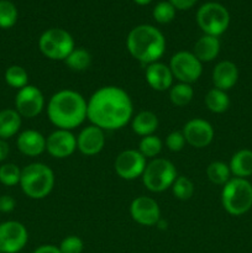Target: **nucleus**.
<instances>
[{
	"mask_svg": "<svg viewBox=\"0 0 252 253\" xmlns=\"http://www.w3.org/2000/svg\"><path fill=\"white\" fill-rule=\"evenodd\" d=\"M224 209L234 216H240L252 208V184L245 178H231L221 192Z\"/></svg>",
	"mask_w": 252,
	"mask_h": 253,
	"instance_id": "39448f33",
	"label": "nucleus"
},
{
	"mask_svg": "<svg viewBox=\"0 0 252 253\" xmlns=\"http://www.w3.org/2000/svg\"><path fill=\"white\" fill-rule=\"evenodd\" d=\"M152 15L158 24H169L175 17V7L169 1H160L153 7Z\"/></svg>",
	"mask_w": 252,
	"mask_h": 253,
	"instance_id": "473e14b6",
	"label": "nucleus"
},
{
	"mask_svg": "<svg viewBox=\"0 0 252 253\" xmlns=\"http://www.w3.org/2000/svg\"><path fill=\"white\" fill-rule=\"evenodd\" d=\"M230 170L236 178H245L252 175V151L240 150L232 156L230 161Z\"/></svg>",
	"mask_w": 252,
	"mask_h": 253,
	"instance_id": "5701e85b",
	"label": "nucleus"
},
{
	"mask_svg": "<svg viewBox=\"0 0 252 253\" xmlns=\"http://www.w3.org/2000/svg\"><path fill=\"white\" fill-rule=\"evenodd\" d=\"M204 101L208 110H210L214 114L225 113L230 106V99L226 91L217 88L210 89L207 93V95H205Z\"/></svg>",
	"mask_w": 252,
	"mask_h": 253,
	"instance_id": "b1692460",
	"label": "nucleus"
},
{
	"mask_svg": "<svg viewBox=\"0 0 252 253\" xmlns=\"http://www.w3.org/2000/svg\"><path fill=\"white\" fill-rule=\"evenodd\" d=\"M21 169L14 163H5L0 167V183L6 187H14L20 184Z\"/></svg>",
	"mask_w": 252,
	"mask_h": 253,
	"instance_id": "2f4dec72",
	"label": "nucleus"
},
{
	"mask_svg": "<svg viewBox=\"0 0 252 253\" xmlns=\"http://www.w3.org/2000/svg\"><path fill=\"white\" fill-rule=\"evenodd\" d=\"M239 79V69L231 61H221L215 66L212 71V83L214 88L226 91L234 88Z\"/></svg>",
	"mask_w": 252,
	"mask_h": 253,
	"instance_id": "6ab92c4d",
	"label": "nucleus"
},
{
	"mask_svg": "<svg viewBox=\"0 0 252 253\" xmlns=\"http://www.w3.org/2000/svg\"><path fill=\"white\" fill-rule=\"evenodd\" d=\"M20 187L24 194L31 199H44L54 187L53 170L43 163H31L21 169Z\"/></svg>",
	"mask_w": 252,
	"mask_h": 253,
	"instance_id": "20e7f679",
	"label": "nucleus"
},
{
	"mask_svg": "<svg viewBox=\"0 0 252 253\" xmlns=\"http://www.w3.org/2000/svg\"><path fill=\"white\" fill-rule=\"evenodd\" d=\"M0 253H2V252H1V251H0Z\"/></svg>",
	"mask_w": 252,
	"mask_h": 253,
	"instance_id": "a19ab883",
	"label": "nucleus"
},
{
	"mask_svg": "<svg viewBox=\"0 0 252 253\" xmlns=\"http://www.w3.org/2000/svg\"><path fill=\"white\" fill-rule=\"evenodd\" d=\"M44 109V96L37 86L27 84L15 96V110L21 118L34 119Z\"/></svg>",
	"mask_w": 252,
	"mask_h": 253,
	"instance_id": "9d476101",
	"label": "nucleus"
},
{
	"mask_svg": "<svg viewBox=\"0 0 252 253\" xmlns=\"http://www.w3.org/2000/svg\"><path fill=\"white\" fill-rule=\"evenodd\" d=\"M173 195H174L177 199L183 200H189L190 198L194 194V184H193L192 180L188 177H184V175H180V177H177V179L174 180L172 187Z\"/></svg>",
	"mask_w": 252,
	"mask_h": 253,
	"instance_id": "7c9ffc66",
	"label": "nucleus"
},
{
	"mask_svg": "<svg viewBox=\"0 0 252 253\" xmlns=\"http://www.w3.org/2000/svg\"><path fill=\"white\" fill-rule=\"evenodd\" d=\"M185 142L195 148L208 147L214 138V128L209 121L195 118L188 121L182 130Z\"/></svg>",
	"mask_w": 252,
	"mask_h": 253,
	"instance_id": "4468645a",
	"label": "nucleus"
},
{
	"mask_svg": "<svg viewBox=\"0 0 252 253\" xmlns=\"http://www.w3.org/2000/svg\"><path fill=\"white\" fill-rule=\"evenodd\" d=\"M170 4L178 10H188L197 2V0H169Z\"/></svg>",
	"mask_w": 252,
	"mask_h": 253,
	"instance_id": "e433bc0d",
	"label": "nucleus"
},
{
	"mask_svg": "<svg viewBox=\"0 0 252 253\" xmlns=\"http://www.w3.org/2000/svg\"><path fill=\"white\" fill-rule=\"evenodd\" d=\"M20 152L29 157H37L46 151V137L40 131L25 130L16 141Z\"/></svg>",
	"mask_w": 252,
	"mask_h": 253,
	"instance_id": "a211bd4d",
	"label": "nucleus"
},
{
	"mask_svg": "<svg viewBox=\"0 0 252 253\" xmlns=\"http://www.w3.org/2000/svg\"><path fill=\"white\" fill-rule=\"evenodd\" d=\"M207 175L208 179L212 183V184L216 185H225L229 182L231 178V170H230L229 165L224 162H211L207 168Z\"/></svg>",
	"mask_w": 252,
	"mask_h": 253,
	"instance_id": "bb28decb",
	"label": "nucleus"
},
{
	"mask_svg": "<svg viewBox=\"0 0 252 253\" xmlns=\"http://www.w3.org/2000/svg\"><path fill=\"white\" fill-rule=\"evenodd\" d=\"M131 127L136 135L142 136V137L153 135V132L158 128L157 115L148 110L140 111L131 120Z\"/></svg>",
	"mask_w": 252,
	"mask_h": 253,
	"instance_id": "412c9836",
	"label": "nucleus"
},
{
	"mask_svg": "<svg viewBox=\"0 0 252 253\" xmlns=\"http://www.w3.org/2000/svg\"><path fill=\"white\" fill-rule=\"evenodd\" d=\"M194 96V89L192 84L178 83L173 84L169 89V99L173 105L185 106L193 100Z\"/></svg>",
	"mask_w": 252,
	"mask_h": 253,
	"instance_id": "a878e982",
	"label": "nucleus"
},
{
	"mask_svg": "<svg viewBox=\"0 0 252 253\" xmlns=\"http://www.w3.org/2000/svg\"><path fill=\"white\" fill-rule=\"evenodd\" d=\"M34 253H62L59 249L53 245H42V246L37 247Z\"/></svg>",
	"mask_w": 252,
	"mask_h": 253,
	"instance_id": "4c0bfd02",
	"label": "nucleus"
},
{
	"mask_svg": "<svg viewBox=\"0 0 252 253\" xmlns=\"http://www.w3.org/2000/svg\"><path fill=\"white\" fill-rule=\"evenodd\" d=\"M185 138L184 135H183L182 131H172L169 135L166 138V145H167V148L172 152H179L184 148L185 146Z\"/></svg>",
	"mask_w": 252,
	"mask_h": 253,
	"instance_id": "f704fd0d",
	"label": "nucleus"
},
{
	"mask_svg": "<svg viewBox=\"0 0 252 253\" xmlns=\"http://www.w3.org/2000/svg\"><path fill=\"white\" fill-rule=\"evenodd\" d=\"M177 177V169L170 161L166 158H153L146 165L141 178L150 192L162 193L172 187Z\"/></svg>",
	"mask_w": 252,
	"mask_h": 253,
	"instance_id": "423d86ee",
	"label": "nucleus"
},
{
	"mask_svg": "<svg viewBox=\"0 0 252 253\" xmlns=\"http://www.w3.org/2000/svg\"><path fill=\"white\" fill-rule=\"evenodd\" d=\"M146 165V158L138 152V150H125L116 157L114 168L121 179L133 180L142 177Z\"/></svg>",
	"mask_w": 252,
	"mask_h": 253,
	"instance_id": "f8f14e48",
	"label": "nucleus"
},
{
	"mask_svg": "<svg viewBox=\"0 0 252 253\" xmlns=\"http://www.w3.org/2000/svg\"><path fill=\"white\" fill-rule=\"evenodd\" d=\"M63 62L71 71L83 72L90 67L91 56L85 48L76 47Z\"/></svg>",
	"mask_w": 252,
	"mask_h": 253,
	"instance_id": "393cba45",
	"label": "nucleus"
},
{
	"mask_svg": "<svg viewBox=\"0 0 252 253\" xmlns=\"http://www.w3.org/2000/svg\"><path fill=\"white\" fill-rule=\"evenodd\" d=\"M197 22L205 35L219 37L229 27L230 15L219 2H207L198 10Z\"/></svg>",
	"mask_w": 252,
	"mask_h": 253,
	"instance_id": "6e6552de",
	"label": "nucleus"
},
{
	"mask_svg": "<svg viewBox=\"0 0 252 253\" xmlns=\"http://www.w3.org/2000/svg\"><path fill=\"white\" fill-rule=\"evenodd\" d=\"M58 249L62 253H82L84 249V244L81 237L71 235V236H67L62 240Z\"/></svg>",
	"mask_w": 252,
	"mask_h": 253,
	"instance_id": "72a5a7b5",
	"label": "nucleus"
},
{
	"mask_svg": "<svg viewBox=\"0 0 252 253\" xmlns=\"http://www.w3.org/2000/svg\"><path fill=\"white\" fill-rule=\"evenodd\" d=\"M220 52V41L217 37L204 35L194 44L193 53L202 63L214 61Z\"/></svg>",
	"mask_w": 252,
	"mask_h": 253,
	"instance_id": "aec40b11",
	"label": "nucleus"
},
{
	"mask_svg": "<svg viewBox=\"0 0 252 253\" xmlns=\"http://www.w3.org/2000/svg\"><path fill=\"white\" fill-rule=\"evenodd\" d=\"M105 146L104 130L95 125L84 127L77 136V148L84 156H95L103 151Z\"/></svg>",
	"mask_w": 252,
	"mask_h": 253,
	"instance_id": "dca6fc26",
	"label": "nucleus"
},
{
	"mask_svg": "<svg viewBox=\"0 0 252 253\" xmlns=\"http://www.w3.org/2000/svg\"><path fill=\"white\" fill-rule=\"evenodd\" d=\"M126 47L131 56L142 64L158 62L165 54L166 39L162 32L151 25L133 27L126 39Z\"/></svg>",
	"mask_w": 252,
	"mask_h": 253,
	"instance_id": "7ed1b4c3",
	"label": "nucleus"
},
{
	"mask_svg": "<svg viewBox=\"0 0 252 253\" xmlns=\"http://www.w3.org/2000/svg\"><path fill=\"white\" fill-rule=\"evenodd\" d=\"M16 202L10 195H1L0 197V211L1 212H11L15 209Z\"/></svg>",
	"mask_w": 252,
	"mask_h": 253,
	"instance_id": "c9c22d12",
	"label": "nucleus"
},
{
	"mask_svg": "<svg viewBox=\"0 0 252 253\" xmlns=\"http://www.w3.org/2000/svg\"><path fill=\"white\" fill-rule=\"evenodd\" d=\"M21 127V116L15 109L0 111V140H7L19 132Z\"/></svg>",
	"mask_w": 252,
	"mask_h": 253,
	"instance_id": "4be33fe9",
	"label": "nucleus"
},
{
	"mask_svg": "<svg viewBox=\"0 0 252 253\" xmlns=\"http://www.w3.org/2000/svg\"><path fill=\"white\" fill-rule=\"evenodd\" d=\"M132 118V100L120 86H101L86 101V119L104 131L120 130Z\"/></svg>",
	"mask_w": 252,
	"mask_h": 253,
	"instance_id": "f257e3e1",
	"label": "nucleus"
},
{
	"mask_svg": "<svg viewBox=\"0 0 252 253\" xmlns=\"http://www.w3.org/2000/svg\"><path fill=\"white\" fill-rule=\"evenodd\" d=\"M162 141L158 136L150 135L145 136L141 138L140 143H138V152L143 156L145 158H156V156L160 155L162 151Z\"/></svg>",
	"mask_w": 252,
	"mask_h": 253,
	"instance_id": "c85d7f7f",
	"label": "nucleus"
},
{
	"mask_svg": "<svg viewBox=\"0 0 252 253\" xmlns=\"http://www.w3.org/2000/svg\"><path fill=\"white\" fill-rule=\"evenodd\" d=\"M130 215L133 221L142 226H153L161 220L160 205L153 198L141 195L131 203Z\"/></svg>",
	"mask_w": 252,
	"mask_h": 253,
	"instance_id": "ddd939ff",
	"label": "nucleus"
},
{
	"mask_svg": "<svg viewBox=\"0 0 252 253\" xmlns=\"http://www.w3.org/2000/svg\"><path fill=\"white\" fill-rule=\"evenodd\" d=\"M145 77L148 85L156 91L169 90L170 86L173 85V79H174L169 66L161 62L148 64L146 67Z\"/></svg>",
	"mask_w": 252,
	"mask_h": 253,
	"instance_id": "f3484780",
	"label": "nucleus"
},
{
	"mask_svg": "<svg viewBox=\"0 0 252 253\" xmlns=\"http://www.w3.org/2000/svg\"><path fill=\"white\" fill-rule=\"evenodd\" d=\"M77 150V137L72 131L57 128L46 138V151L54 158L63 160Z\"/></svg>",
	"mask_w": 252,
	"mask_h": 253,
	"instance_id": "2eb2a0df",
	"label": "nucleus"
},
{
	"mask_svg": "<svg viewBox=\"0 0 252 253\" xmlns=\"http://www.w3.org/2000/svg\"><path fill=\"white\" fill-rule=\"evenodd\" d=\"M168 66L179 83H194L203 73V63L189 51H179L173 54Z\"/></svg>",
	"mask_w": 252,
	"mask_h": 253,
	"instance_id": "1a4fd4ad",
	"label": "nucleus"
},
{
	"mask_svg": "<svg viewBox=\"0 0 252 253\" xmlns=\"http://www.w3.org/2000/svg\"><path fill=\"white\" fill-rule=\"evenodd\" d=\"M9 152H10L9 143H7L5 140H0V162L6 160L7 156H9Z\"/></svg>",
	"mask_w": 252,
	"mask_h": 253,
	"instance_id": "58836bf2",
	"label": "nucleus"
},
{
	"mask_svg": "<svg viewBox=\"0 0 252 253\" xmlns=\"http://www.w3.org/2000/svg\"><path fill=\"white\" fill-rule=\"evenodd\" d=\"M5 82L11 88L21 89L29 84V74L21 66H10L5 72Z\"/></svg>",
	"mask_w": 252,
	"mask_h": 253,
	"instance_id": "cd10ccee",
	"label": "nucleus"
},
{
	"mask_svg": "<svg viewBox=\"0 0 252 253\" xmlns=\"http://www.w3.org/2000/svg\"><path fill=\"white\" fill-rule=\"evenodd\" d=\"M41 53L52 61H64L76 48L74 40L68 31L58 27L48 29L39 40Z\"/></svg>",
	"mask_w": 252,
	"mask_h": 253,
	"instance_id": "0eeeda50",
	"label": "nucleus"
},
{
	"mask_svg": "<svg viewBox=\"0 0 252 253\" xmlns=\"http://www.w3.org/2000/svg\"><path fill=\"white\" fill-rule=\"evenodd\" d=\"M17 21V9L10 0H0V27L10 29Z\"/></svg>",
	"mask_w": 252,
	"mask_h": 253,
	"instance_id": "c756f323",
	"label": "nucleus"
},
{
	"mask_svg": "<svg viewBox=\"0 0 252 253\" xmlns=\"http://www.w3.org/2000/svg\"><path fill=\"white\" fill-rule=\"evenodd\" d=\"M29 232L19 221H5L0 224V251L17 253L26 246Z\"/></svg>",
	"mask_w": 252,
	"mask_h": 253,
	"instance_id": "9b49d317",
	"label": "nucleus"
},
{
	"mask_svg": "<svg viewBox=\"0 0 252 253\" xmlns=\"http://www.w3.org/2000/svg\"><path fill=\"white\" fill-rule=\"evenodd\" d=\"M47 115L57 128L72 131L86 120V100L78 91L63 89L49 98Z\"/></svg>",
	"mask_w": 252,
	"mask_h": 253,
	"instance_id": "f03ea898",
	"label": "nucleus"
},
{
	"mask_svg": "<svg viewBox=\"0 0 252 253\" xmlns=\"http://www.w3.org/2000/svg\"><path fill=\"white\" fill-rule=\"evenodd\" d=\"M133 1H135L137 5H147L150 4L152 0H133Z\"/></svg>",
	"mask_w": 252,
	"mask_h": 253,
	"instance_id": "ea45409f",
	"label": "nucleus"
}]
</instances>
